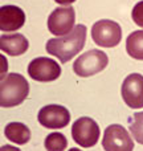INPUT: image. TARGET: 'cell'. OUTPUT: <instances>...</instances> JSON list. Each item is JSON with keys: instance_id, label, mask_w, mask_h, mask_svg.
<instances>
[{"instance_id": "4fadbf2b", "label": "cell", "mask_w": 143, "mask_h": 151, "mask_svg": "<svg viewBox=\"0 0 143 151\" xmlns=\"http://www.w3.org/2000/svg\"><path fill=\"white\" fill-rule=\"evenodd\" d=\"M4 135L7 139L16 145H25L31 139V130L21 122H11L5 126Z\"/></svg>"}, {"instance_id": "8992f818", "label": "cell", "mask_w": 143, "mask_h": 151, "mask_svg": "<svg viewBox=\"0 0 143 151\" xmlns=\"http://www.w3.org/2000/svg\"><path fill=\"white\" fill-rule=\"evenodd\" d=\"M105 151H133L134 141L122 125H110L106 127L102 139Z\"/></svg>"}, {"instance_id": "3957f363", "label": "cell", "mask_w": 143, "mask_h": 151, "mask_svg": "<svg viewBox=\"0 0 143 151\" xmlns=\"http://www.w3.org/2000/svg\"><path fill=\"white\" fill-rule=\"evenodd\" d=\"M109 64V57L99 49H91L74 61L73 70L80 77H90L102 72Z\"/></svg>"}, {"instance_id": "6da1fadb", "label": "cell", "mask_w": 143, "mask_h": 151, "mask_svg": "<svg viewBox=\"0 0 143 151\" xmlns=\"http://www.w3.org/2000/svg\"><path fill=\"white\" fill-rule=\"evenodd\" d=\"M86 41V27L78 24L65 36L48 40L45 49L49 55L57 57L63 64L70 61L82 50Z\"/></svg>"}, {"instance_id": "ffe728a7", "label": "cell", "mask_w": 143, "mask_h": 151, "mask_svg": "<svg viewBox=\"0 0 143 151\" xmlns=\"http://www.w3.org/2000/svg\"><path fill=\"white\" fill-rule=\"evenodd\" d=\"M55 1L61 5H69V4H72V3H74L75 0H55Z\"/></svg>"}, {"instance_id": "7c38bea8", "label": "cell", "mask_w": 143, "mask_h": 151, "mask_svg": "<svg viewBox=\"0 0 143 151\" xmlns=\"http://www.w3.org/2000/svg\"><path fill=\"white\" fill-rule=\"evenodd\" d=\"M28 48V40L21 33H5L0 36V50L9 56H21Z\"/></svg>"}, {"instance_id": "ba28073f", "label": "cell", "mask_w": 143, "mask_h": 151, "mask_svg": "<svg viewBox=\"0 0 143 151\" xmlns=\"http://www.w3.org/2000/svg\"><path fill=\"white\" fill-rule=\"evenodd\" d=\"M75 23V13L73 7H58L48 17V29L56 36H65L73 31Z\"/></svg>"}, {"instance_id": "9a60e30c", "label": "cell", "mask_w": 143, "mask_h": 151, "mask_svg": "<svg viewBox=\"0 0 143 151\" xmlns=\"http://www.w3.org/2000/svg\"><path fill=\"white\" fill-rule=\"evenodd\" d=\"M44 146L47 151H64L68 146V139L61 133H52L45 138Z\"/></svg>"}, {"instance_id": "30bf717a", "label": "cell", "mask_w": 143, "mask_h": 151, "mask_svg": "<svg viewBox=\"0 0 143 151\" xmlns=\"http://www.w3.org/2000/svg\"><path fill=\"white\" fill-rule=\"evenodd\" d=\"M121 94L130 109L143 107V76L139 73H131L123 80Z\"/></svg>"}, {"instance_id": "5b68a950", "label": "cell", "mask_w": 143, "mask_h": 151, "mask_svg": "<svg viewBox=\"0 0 143 151\" xmlns=\"http://www.w3.org/2000/svg\"><path fill=\"white\" fill-rule=\"evenodd\" d=\"M99 126L94 119L89 117H81L73 123L72 137L77 145L81 147H93L97 145L99 139Z\"/></svg>"}, {"instance_id": "44dd1931", "label": "cell", "mask_w": 143, "mask_h": 151, "mask_svg": "<svg viewBox=\"0 0 143 151\" xmlns=\"http://www.w3.org/2000/svg\"><path fill=\"white\" fill-rule=\"evenodd\" d=\"M68 151H82V150H78V149H70V150H68Z\"/></svg>"}, {"instance_id": "8fae6325", "label": "cell", "mask_w": 143, "mask_h": 151, "mask_svg": "<svg viewBox=\"0 0 143 151\" xmlns=\"http://www.w3.org/2000/svg\"><path fill=\"white\" fill-rule=\"evenodd\" d=\"M25 23V13L17 5L0 7V31L13 32L20 29Z\"/></svg>"}, {"instance_id": "277c9868", "label": "cell", "mask_w": 143, "mask_h": 151, "mask_svg": "<svg viewBox=\"0 0 143 151\" xmlns=\"http://www.w3.org/2000/svg\"><path fill=\"white\" fill-rule=\"evenodd\" d=\"M91 39L99 47H117L122 39V29L119 24L109 19L98 20L91 27Z\"/></svg>"}, {"instance_id": "5bb4252c", "label": "cell", "mask_w": 143, "mask_h": 151, "mask_svg": "<svg viewBox=\"0 0 143 151\" xmlns=\"http://www.w3.org/2000/svg\"><path fill=\"white\" fill-rule=\"evenodd\" d=\"M126 52L135 60H143V29L129 35L126 40Z\"/></svg>"}, {"instance_id": "9c48e42d", "label": "cell", "mask_w": 143, "mask_h": 151, "mask_svg": "<svg viewBox=\"0 0 143 151\" xmlns=\"http://www.w3.org/2000/svg\"><path fill=\"white\" fill-rule=\"evenodd\" d=\"M37 119L45 129H64L70 122V113L61 105H47L40 109Z\"/></svg>"}, {"instance_id": "2e32d148", "label": "cell", "mask_w": 143, "mask_h": 151, "mask_svg": "<svg viewBox=\"0 0 143 151\" xmlns=\"http://www.w3.org/2000/svg\"><path fill=\"white\" fill-rule=\"evenodd\" d=\"M130 133L138 143L143 145V111L134 114L130 123Z\"/></svg>"}, {"instance_id": "ac0fdd59", "label": "cell", "mask_w": 143, "mask_h": 151, "mask_svg": "<svg viewBox=\"0 0 143 151\" xmlns=\"http://www.w3.org/2000/svg\"><path fill=\"white\" fill-rule=\"evenodd\" d=\"M8 72V60L5 56L0 55V80L7 74Z\"/></svg>"}, {"instance_id": "7a4b0ae2", "label": "cell", "mask_w": 143, "mask_h": 151, "mask_svg": "<svg viewBox=\"0 0 143 151\" xmlns=\"http://www.w3.org/2000/svg\"><path fill=\"white\" fill-rule=\"evenodd\" d=\"M29 94V83L19 73L5 74L0 80V107L21 105Z\"/></svg>"}, {"instance_id": "e0dca14e", "label": "cell", "mask_w": 143, "mask_h": 151, "mask_svg": "<svg viewBox=\"0 0 143 151\" xmlns=\"http://www.w3.org/2000/svg\"><path fill=\"white\" fill-rule=\"evenodd\" d=\"M131 17H133L134 23L137 25L142 27L143 28V0L138 1L133 8V12H131Z\"/></svg>"}, {"instance_id": "52a82bcc", "label": "cell", "mask_w": 143, "mask_h": 151, "mask_svg": "<svg viewBox=\"0 0 143 151\" xmlns=\"http://www.w3.org/2000/svg\"><path fill=\"white\" fill-rule=\"evenodd\" d=\"M28 74L39 82H50L61 76V66L53 58L37 57L28 65Z\"/></svg>"}, {"instance_id": "d6986e66", "label": "cell", "mask_w": 143, "mask_h": 151, "mask_svg": "<svg viewBox=\"0 0 143 151\" xmlns=\"http://www.w3.org/2000/svg\"><path fill=\"white\" fill-rule=\"evenodd\" d=\"M0 151H21V150L15 146H11V145H4V146L0 147Z\"/></svg>"}]
</instances>
